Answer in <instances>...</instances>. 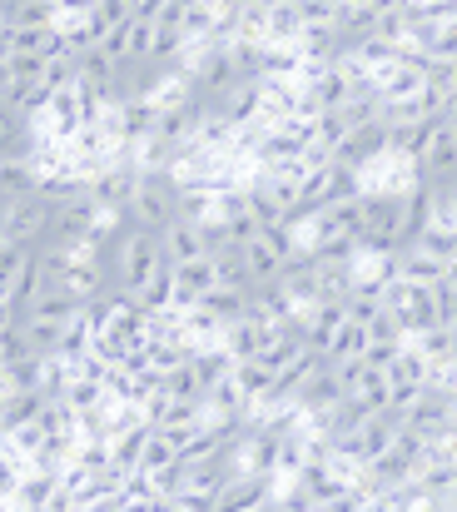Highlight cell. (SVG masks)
Here are the masks:
<instances>
[{"label": "cell", "mask_w": 457, "mask_h": 512, "mask_svg": "<svg viewBox=\"0 0 457 512\" xmlns=\"http://www.w3.org/2000/svg\"><path fill=\"white\" fill-rule=\"evenodd\" d=\"M418 170H423V179H433V184H448V179H457V140H453V125H443V130L428 140V150H423Z\"/></svg>", "instance_id": "13"}, {"label": "cell", "mask_w": 457, "mask_h": 512, "mask_svg": "<svg viewBox=\"0 0 457 512\" xmlns=\"http://www.w3.org/2000/svg\"><path fill=\"white\" fill-rule=\"evenodd\" d=\"M383 304L393 309V319L408 329V334H423L438 324V304H433V289L428 284H413V279H388L383 284Z\"/></svg>", "instance_id": "4"}, {"label": "cell", "mask_w": 457, "mask_h": 512, "mask_svg": "<svg viewBox=\"0 0 457 512\" xmlns=\"http://www.w3.org/2000/svg\"><path fill=\"white\" fill-rule=\"evenodd\" d=\"M130 40H135V15H130V20H120V25H110V30L100 35V50H105V55H115L120 65H130Z\"/></svg>", "instance_id": "24"}, {"label": "cell", "mask_w": 457, "mask_h": 512, "mask_svg": "<svg viewBox=\"0 0 457 512\" xmlns=\"http://www.w3.org/2000/svg\"><path fill=\"white\" fill-rule=\"evenodd\" d=\"M80 309H85V304H80L75 294H65L60 284H50L35 304H25V314H20V334L30 339V348L50 353V348L60 343V329H65Z\"/></svg>", "instance_id": "2"}, {"label": "cell", "mask_w": 457, "mask_h": 512, "mask_svg": "<svg viewBox=\"0 0 457 512\" xmlns=\"http://www.w3.org/2000/svg\"><path fill=\"white\" fill-rule=\"evenodd\" d=\"M60 5L55 0H10L5 5V20L10 25H55Z\"/></svg>", "instance_id": "23"}, {"label": "cell", "mask_w": 457, "mask_h": 512, "mask_svg": "<svg viewBox=\"0 0 457 512\" xmlns=\"http://www.w3.org/2000/svg\"><path fill=\"white\" fill-rule=\"evenodd\" d=\"M174 219H179V179L169 170L140 174V189H135V199H130V224L164 234Z\"/></svg>", "instance_id": "3"}, {"label": "cell", "mask_w": 457, "mask_h": 512, "mask_svg": "<svg viewBox=\"0 0 457 512\" xmlns=\"http://www.w3.org/2000/svg\"><path fill=\"white\" fill-rule=\"evenodd\" d=\"M448 428H457V398H453V413H448Z\"/></svg>", "instance_id": "32"}, {"label": "cell", "mask_w": 457, "mask_h": 512, "mask_svg": "<svg viewBox=\"0 0 457 512\" xmlns=\"http://www.w3.org/2000/svg\"><path fill=\"white\" fill-rule=\"evenodd\" d=\"M164 388H169L174 398H204V378L194 373V363L169 368V373H164Z\"/></svg>", "instance_id": "25"}, {"label": "cell", "mask_w": 457, "mask_h": 512, "mask_svg": "<svg viewBox=\"0 0 457 512\" xmlns=\"http://www.w3.org/2000/svg\"><path fill=\"white\" fill-rule=\"evenodd\" d=\"M214 319H219V329H229V324H239L244 314H249V289H229V284H214L204 299H199Z\"/></svg>", "instance_id": "17"}, {"label": "cell", "mask_w": 457, "mask_h": 512, "mask_svg": "<svg viewBox=\"0 0 457 512\" xmlns=\"http://www.w3.org/2000/svg\"><path fill=\"white\" fill-rule=\"evenodd\" d=\"M398 274L433 289V284H443V279L453 274V259H443V254H433V249H423V244H408V249L398 254Z\"/></svg>", "instance_id": "12"}, {"label": "cell", "mask_w": 457, "mask_h": 512, "mask_svg": "<svg viewBox=\"0 0 457 512\" xmlns=\"http://www.w3.org/2000/svg\"><path fill=\"white\" fill-rule=\"evenodd\" d=\"M363 348H368V324H358V319H343L338 329H333V339H328V363H353V358H363Z\"/></svg>", "instance_id": "19"}, {"label": "cell", "mask_w": 457, "mask_h": 512, "mask_svg": "<svg viewBox=\"0 0 457 512\" xmlns=\"http://www.w3.org/2000/svg\"><path fill=\"white\" fill-rule=\"evenodd\" d=\"M264 334H269V324H259V319H239V324H229L224 334H219V343H224V353L239 363V358H259V348H264Z\"/></svg>", "instance_id": "15"}, {"label": "cell", "mask_w": 457, "mask_h": 512, "mask_svg": "<svg viewBox=\"0 0 457 512\" xmlns=\"http://www.w3.org/2000/svg\"><path fill=\"white\" fill-rule=\"evenodd\" d=\"M214 105H219L239 130H244V125H259V115H264V85H259V80H234Z\"/></svg>", "instance_id": "11"}, {"label": "cell", "mask_w": 457, "mask_h": 512, "mask_svg": "<svg viewBox=\"0 0 457 512\" xmlns=\"http://www.w3.org/2000/svg\"><path fill=\"white\" fill-rule=\"evenodd\" d=\"M453 140H457V125H453Z\"/></svg>", "instance_id": "34"}, {"label": "cell", "mask_w": 457, "mask_h": 512, "mask_svg": "<svg viewBox=\"0 0 457 512\" xmlns=\"http://www.w3.org/2000/svg\"><path fill=\"white\" fill-rule=\"evenodd\" d=\"M15 90H20L15 60H10V50H0V105H10V100H15Z\"/></svg>", "instance_id": "28"}, {"label": "cell", "mask_w": 457, "mask_h": 512, "mask_svg": "<svg viewBox=\"0 0 457 512\" xmlns=\"http://www.w3.org/2000/svg\"><path fill=\"white\" fill-rule=\"evenodd\" d=\"M35 184H40V170H35V160L30 155H0V194H35Z\"/></svg>", "instance_id": "20"}, {"label": "cell", "mask_w": 457, "mask_h": 512, "mask_svg": "<svg viewBox=\"0 0 457 512\" xmlns=\"http://www.w3.org/2000/svg\"><path fill=\"white\" fill-rule=\"evenodd\" d=\"M448 508H457V488H453V493H448Z\"/></svg>", "instance_id": "33"}, {"label": "cell", "mask_w": 457, "mask_h": 512, "mask_svg": "<svg viewBox=\"0 0 457 512\" xmlns=\"http://www.w3.org/2000/svg\"><path fill=\"white\" fill-rule=\"evenodd\" d=\"M214 284H219V274H214V254H199V259L174 264V309L199 304V299H204Z\"/></svg>", "instance_id": "7"}, {"label": "cell", "mask_w": 457, "mask_h": 512, "mask_svg": "<svg viewBox=\"0 0 457 512\" xmlns=\"http://www.w3.org/2000/svg\"><path fill=\"white\" fill-rule=\"evenodd\" d=\"M169 463H179V443H174L164 428H150L145 453H140V468H145V473H159V468H169Z\"/></svg>", "instance_id": "22"}, {"label": "cell", "mask_w": 457, "mask_h": 512, "mask_svg": "<svg viewBox=\"0 0 457 512\" xmlns=\"http://www.w3.org/2000/svg\"><path fill=\"white\" fill-rule=\"evenodd\" d=\"M50 284H55V274H50V264H45V249H25V259H20V269H15V279H10V299L20 304V314H25V304H35Z\"/></svg>", "instance_id": "9"}, {"label": "cell", "mask_w": 457, "mask_h": 512, "mask_svg": "<svg viewBox=\"0 0 457 512\" xmlns=\"http://www.w3.org/2000/svg\"><path fill=\"white\" fill-rule=\"evenodd\" d=\"M105 264H110V279H115L120 289H130V294H135L154 269L164 264V244H159V234H154V229L130 224L125 234H115V239L105 244Z\"/></svg>", "instance_id": "1"}, {"label": "cell", "mask_w": 457, "mask_h": 512, "mask_svg": "<svg viewBox=\"0 0 457 512\" xmlns=\"http://www.w3.org/2000/svg\"><path fill=\"white\" fill-rule=\"evenodd\" d=\"M15 324H20V304L15 299H0V334L15 329Z\"/></svg>", "instance_id": "29"}, {"label": "cell", "mask_w": 457, "mask_h": 512, "mask_svg": "<svg viewBox=\"0 0 457 512\" xmlns=\"http://www.w3.org/2000/svg\"><path fill=\"white\" fill-rule=\"evenodd\" d=\"M244 249V259H249V274H254V284H269V279H279V269H284V254L274 249V239L259 229L254 239H244L239 244Z\"/></svg>", "instance_id": "16"}, {"label": "cell", "mask_w": 457, "mask_h": 512, "mask_svg": "<svg viewBox=\"0 0 457 512\" xmlns=\"http://www.w3.org/2000/svg\"><path fill=\"white\" fill-rule=\"evenodd\" d=\"M15 249H20V244H15V239H10V234L0 229V259H5V254H15Z\"/></svg>", "instance_id": "30"}, {"label": "cell", "mask_w": 457, "mask_h": 512, "mask_svg": "<svg viewBox=\"0 0 457 512\" xmlns=\"http://www.w3.org/2000/svg\"><path fill=\"white\" fill-rule=\"evenodd\" d=\"M428 55H448V60H457V15H443V20H438V35H433Z\"/></svg>", "instance_id": "26"}, {"label": "cell", "mask_w": 457, "mask_h": 512, "mask_svg": "<svg viewBox=\"0 0 457 512\" xmlns=\"http://www.w3.org/2000/svg\"><path fill=\"white\" fill-rule=\"evenodd\" d=\"M159 244H164V259L169 264H184V259H199V254H214V244H209V229L199 224V219H174L164 234H159Z\"/></svg>", "instance_id": "6"}, {"label": "cell", "mask_w": 457, "mask_h": 512, "mask_svg": "<svg viewBox=\"0 0 457 512\" xmlns=\"http://www.w3.org/2000/svg\"><path fill=\"white\" fill-rule=\"evenodd\" d=\"M10 60H15V75H20V85H30V80H45V60H50V55H15V50H10Z\"/></svg>", "instance_id": "27"}, {"label": "cell", "mask_w": 457, "mask_h": 512, "mask_svg": "<svg viewBox=\"0 0 457 512\" xmlns=\"http://www.w3.org/2000/svg\"><path fill=\"white\" fill-rule=\"evenodd\" d=\"M135 304H140L145 314H169V309H174V264H169V259L135 289Z\"/></svg>", "instance_id": "14"}, {"label": "cell", "mask_w": 457, "mask_h": 512, "mask_svg": "<svg viewBox=\"0 0 457 512\" xmlns=\"http://www.w3.org/2000/svg\"><path fill=\"white\" fill-rule=\"evenodd\" d=\"M378 155H388V120H373V125L348 130V140L338 145L333 160H343V165H353V170H368Z\"/></svg>", "instance_id": "5"}, {"label": "cell", "mask_w": 457, "mask_h": 512, "mask_svg": "<svg viewBox=\"0 0 457 512\" xmlns=\"http://www.w3.org/2000/svg\"><path fill=\"white\" fill-rule=\"evenodd\" d=\"M150 428H154L150 418H140V423H130V428L110 433V463H120V468H140V453H145Z\"/></svg>", "instance_id": "18"}, {"label": "cell", "mask_w": 457, "mask_h": 512, "mask_svg": "<svg viewBox=\"0 0 457 512\" xmlns=\"http://www.w3.org/2000/svg\"><path fill=\"white\" fill-rule=\"evenodd\" d=\"M110 284H115V279H110V264H105V259H70V264H65V274H60V289H65V294H75L80 304L100 299Z\"/></svg>", "instance_id": "8"}, {"label": "cell", "mask_w": 457, "mask_h": 512, "mask_svg": "<svg viewBox=\"0 0 457 512\" xmlns=\"http://www.w3.org/2000/svg\"><path fill=\"white\" fill-rule=\"evenodd\" d=\"M348 393H343V378H338V363H323L313 378L299 383V408L304 413H328V408H338Z\"/></svg>", "instance_id": "10"}, {"label": "cell", "mask_w": 457, "mask_h": 512, "mask_svg": "<svg viewBox=\"0 0 457 512\" xmlns=\"http://www.w3.org/2000/svg\"><path fill=\"white\" fill-rule=\"evenodd\" d=\"M214 274H219V284H229V289H254V274H249V259H244L239 244L214 249Z\"/></svg>", "instance_id": "21"}, {"label": "cell", "mask_w": 457, "mask_h": 512, "mask_svg": "<svg viewBox=\"0 0 457 512\" xmlns=\"http://www.w3.org/2000/svg\"><path fill=\"white\" fill-rule=\"evenodd\" d=\"M448 125H457V95L448 100Z\"/></svg>", "instance_id": "31"}]
</instances>
